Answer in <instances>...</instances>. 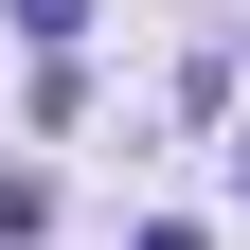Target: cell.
Returning <instances> with one entry per match:
<instances>
[{"instance_id":"1","label":"cell","mask_w":250,"mask_h":250,"mask_svg":"<svg viewBox=\"0 0 250 250\" xmlns=\"http://www.w3.org/2000/svg\"><path fill=\"white\" fill-rule=\"evenodd\" d=\"M143 250H197V232H143Z\"/></svg>"}]
</instances>
